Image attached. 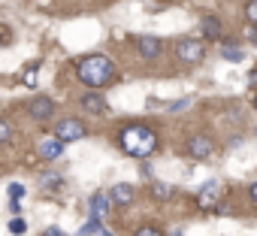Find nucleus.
<instances>
[{"instance_id": "1", "label": "nucleus", "mask_w": 257, "mask_h": 236, "mask_svg": "<svg viewBox=\"0 0 257 236\" xmlns=\"http://www.w3.org/2000/svg\"><path fill=\"white\" fill-rule=\"evenodd\" d=\"M76 76L88 85V88H103L115 79V64L106 55H88L76 64Z\"/></svg>"}, {"instance_id": "2", "label": "nucleus", "mask_w": 257, "mask_h": 236, "mask_svg": "<svg viewBox=\"0 0 257 236\" xmlns=\"http://www.w3.org/2000/svg\"><path fill=\"white\" fill-rule=\"evenodd\" d=\"M118 143L127 155H134V158H149L155 149H158V134L146 125H131V128H124L118 134Z\"/></svg>"}, {"instance_id": "3", "label": "nucleus", "mask_w": 257, "mask_h": 236, "mask_svg": "<svg viewBox=\"0 0 257 236\" xmlns=\"http://www.w3.org/2000/svg\"><path fill=\"white\" fill-rule=\"evenodd\" d=\"M176 58H179L182 64H200V61L206 58V46H203L200 40H182V43L176 46Z\"/></svg>"}, {"instance_id": "4", "label": "nucleus", "mask_w": 257, "mask_h": 236, "mask_svg": "<svg viewBox=\"0 0 257 236\" xmlns=\"http://www.w3.org/2000/svg\"><path fill=\"white\" fill-rule=\"evenodd\" d=\"M55 137L64 140V143H76V140L88 137V131H85V125L79 118H64V122H58V128H55Z\"/></svg>"}, {"instance_id": "5", "label": "nucleus", "mask_w": 257, "mask_h": 236, "mask_svg": "<svg viewBox=\"0 0 257 236\" xmlns=\"http://www.w3.org/2000/svg\"><path fill=\"white\" fill-rule=\"evenodd\" d=\"M28 115L34 118V122H49V118L55 115V100L52 97H34L31 103H28Z\"/></svg>"}, {"instance_id": "6", "label": "nucleus", "mask_w": 257, "mask_h": 236, "mask_svg": "<svg viewBox=\"0 0 257 236\" xmlns=\"http://www.w3.org/2000/svg\"><path fill=\"white\" fill-rule=\"evenodd\" d=\"M218 203H221V185L218 182H206L200 188V194H197V206L200 209H218Z\"/></svg>"}, {"instance_id": "7", "label": "nucleus", "mask_w": 257, "mask_h": 236, "mask_svg": "<svg viewBox=\"0 0 257 236\" xmlns=\"http://www.w3.org/2000/svg\"><path fill=\"white\" fill-rule=\"evenodd\" d=\"M61 155H64V140L49 137V140L40 143V158H43V161H55V158H61Z\"/></svg>"}, {"instance_id": "8", "label": "nucleus", "mask_w": 257, "mask_h": 236, "mask_svg": "<svg viewBox=\"0 0 257 236\" xmlns=\"http://www.w3.org/2000/svg\"><path fill=\"white\" fill-rule=\"evenodd\" d=\"M188 152L194 155V158H209L212 155V140L209 137H203V134H197V137H191V143H188Z\"/></svg>"}, {"instance_id": "9", "label": "nucleus", "mask_w": 257, "mask_h": 236, "mask_svg": "<svg viewBox=\"0 0 257 236\" xmlns=\"http://www.w3.org/2000/svg\"><path fill=\"white\" fill-rule=\"evenodd\" d=\"M79 106H82L85 112H91V115H106V109H109L100 94H85V97L79 100Z\"/></svg>"}, {"instance_id": "10", "label": "nucleus", "mask_w": 257, "mask_h": 236, "mask_svg": "<svg viewBox=\"0 0 257 236\" xmlns=\"http://www.w3.org/2000/svg\"><path fill=\"white\" fill-rule=\"evenodd\" d=\"M161 52H164V46H161L158 37H143V40H140V55H143V58L155 61V58H161Z\"/></svg>"}, {"instance_id": "11", "label": "nucleus", "mask_w": 257, "mask_h": 236, "mask_svg": "<svg viewBox=\"0 0 257 236\" xmlns=\"http://www.w3.org/2000/svg\"><path fill=\"white\" fill-rule=\"evenodd\" d=\"M109 197H112V203H118V206L134 203V185H124V182H121V185H115V188H112V194H109Z\"/></svg>"}, {"instance_id": "12", "label": "nucleus", "mask_w": 257, "mask_h": 236, "mask_svg": "<svg viewBox=\"0 0 257 236\" xmlns=\"http://www.w3.org/2000/svg\"><path fill=\"white\" fill-rule=\"evenodd\" d=\"M109 203H112V197L103 194V191H97V194L91 197V215H94V218H103V215L109 212Z\"/></svg>"}, {"instance_id": "13", "label": "nucleus", "mask_w": 257, "mask_h": 236, "mask_svg": "<svg viewBox=\"0 0 257 236\" xmlns=\"http://www.w3.org/2000/svg\"><path fill=\"white\" fill-rule=\"evenodd\" d=\"M203 34H206V40H221V22L215 19V16H203Z\"/></svg>"}, {"instance_id": "14", "label": "nucleus", "mask_w": 257, "mask_h": 236, "mask_svg": "<svg viewBox=\"0 0 257 236\" xmlns=\"http://www.w3.org/2000/svg\"><path fill=\"white\" fill-rule=\"evenodd\" d=\"M100 230H103V227H100V218H94V215H91V218L79 227V236H91V233H100Z\"/></svg>"}, {"instance_id": "15", "label": "nucleus", "mask_w": 257, "mask_h": 236, "mask_svg": "<svg viewBox=\"0 0 257 236\" xmlns=\"http://www.w3.org/2000/svg\"><path fill=\"white\" fill-rule=\"evenodd\" d=\"M16 137V128H13V122H7V118H0V146L4 143H10Z\"/></svg>"}, {"instance_id": "16", "label": "nucleus", "mask_w": 257, "mask_h": 236, "mask_svg": "<svg viewBox=\"0 0 257 236\" xmlns=\"http://www.w3.org/2000/svg\"><path fill=\"white\" fill-rule=\"evenodd\" d=\"M64 179L58 173H40V188H58Z\"/></svg>"}, {"instance_id": "17", "label": "nucleus", "mask_w": 257, "mask_h": 236, "mask_svg": "<svg viewBox=\"0 0 257 236\" xmlns=\"http://www.w3.org/2000/svg\"><path fill=\"white\" fill-rule=\"evenodd\" d=\"M152 194H155L158 200H170V197H173V185H164V182H155V185H152Z\"/></svg>"}, {"instance_id": "18", "label": "nucleus", "mask_w": 257, "mask_h": 236, "mask_svg": "<svg viewBox=\"0 0 257 236\" xmlns=\"http://www.w3.org/2000/svg\"><path fill=\"white\" fill-rule=\"evenodd\" d=\"M245 22L257 28V0H245Z\"/></svg>"}, {"instance_id": "19", "label": "nucleus", "mask_w": 257, "mask_h": 236, "mask_svg": "<svg viewBox=\"0 0 257 236\" xmlns=\"http://www.w3.org/2000/svg\"><path fill=\"white\" fill-rule=\"evenodd\" d=\"M25 230H28V224H25V218H19V215H16V218L10 221V233H16V236H19V233H25Z\"/></svg>"}, {"instance_id": "20", "label": "nucleus", "mask_w": 257, "mask_h": 236, "mask_svg": "<svg viewBox=\"0 0 257 236\" xmlns=\"http://www.w3.org/2000/svg\"><path fill=\"white\" fill-rule=\"evenodd\" d=\"M221 55H224L227 61H242V52H239V49H230V46H224Z\"/></svg>"}, {"instance_id": "21", "label": "nucleus", "mask_w": 257, "mask_h": 236, "mask_svg": "<svg viewBox=\"0 0 257 236\" xmlns=\"http://www.w3.org/2000/svg\"><path fill=\"white\" fill-rule=\"evenodd\" d=\"M25 197V185H10V200H22Z\"/></svg>"}, {"instance_id": "22", "label": "nucleus", "mask_w": 257, "mask_h": 236, "mask_svg": "<svg viewBox=\"0 0 257 236\" xmlns=\"http://www.w3.org/2000/svg\"><path fill=\"white\" fill-rule=\"evenodd\" d=\"M134 236H161V230H155V227H143V230H137Z\"/></svg>"}, {"instance_id": "23", "label": "nucleus", "mask_w": 257, "mask_h": 236, "mask_svg": "<svg viewBox=\"0 0 257 236\" xmlns=\"http://www.w3.org/2000/svg\"><path fill=\"white\" fill-rule=\"evenodd\" d=\"M7 43H10V28L0 25V46H7Z\"/></svg>"}, {"instance_id": "24", "label": "nucleus", "mask_w": 257, "mask_h": 236, "mask_svg": "<svg viewBox=\"0 0 257 236\" xmlns=\"http://www.w3.org/2000/svg\"><path fill=\"white\" fill-rule=\"evenodd\" d=\"M43 236H67L61 227H49V230H43Z\"/></svg>"}, {"instance_id": "25", "label": "nucleus", "mask_w": 257, "mask_h": 236, "mask_svg": "<svg viewBox=\"0 0 257 236\" xmlns=\"http://www.w3.org/2000/svg\"><path fill=\"white\" fill-rule=\"evenodd\" d=\"M185 106H191V100H179V103H173L170 109H173V112H179V109H185Z\"/></svg>"}, {"instance_id": "26", "label": "nucleus", "mask_w": 257, "mask_h": 236, "mask_svg": "<svg viewBox=\"0 0 257 236\" xmlns=\"http://www.w3.org/2000/svg\"><path fill=\"white\" fill-rule=\"evenodd\" d=\"M248 194H251V200H254V203H257V182H254V185H251V188H248Z\"/></svg>"}, {"instance_id": "27", "label": "nucleus", "mask_w": 257, "mask_h": 236, "mask_svg": "<svg viewBox=\"0 0 257 236\" xmlns=\"http://www.w3.org/2000/svg\"><path fill=\"white\" fill-rule=\"evenodd\" d=\"M251 46H257V28L251 31Z\"/></svg>"}, {"instance_id": "28", "label": "nucleus", "mask_w": 257, "mask_h": 236, "mask_svg": "<svg viewBox=\"0 0 257 236\" xmlns=\"http://www.w3.org/2000/svg\"><path fill=\"white\" fill-rule=\"evenodd\" d=\"M100 236H112V233H109V230H106V227H103V230H100Z\"/></svg>"}, {"instance_id": "29", "label": "nucleus", "mask_w": 257, "mask_h": 236, "mask_svg": "<svg viewBox=\"0 0 257 236\" xmlns=\"http://www.w3.org/2000/svg\"><path fill=\"white\" fill-rule=\"evenodd\" d=\"M173 236H182V233H179V230H176V233H173Z\"/></svg>"}, {"instance_id": "30", "label": "nucleus", "mask_w": 257, "mask_h": 236, "mask_svg": "<svg viewBox=\"0 0 257 236\" xmlns=\"http://www.w3.org/2000/svg\"><path fill=\"white\" fill-rule=\"evenodd\" d=\"M254 109H257V97H254Z\"/></svg>"}]
</instances>
